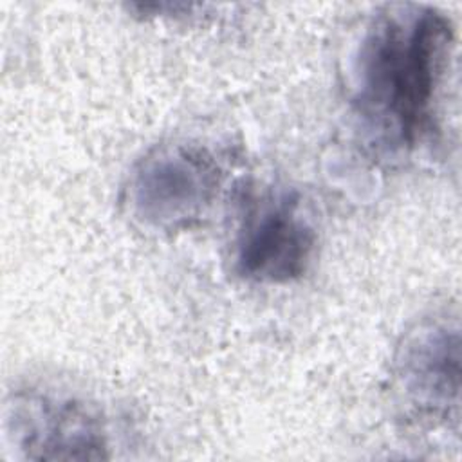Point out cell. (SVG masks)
Here are the masks:
<instances>
[{
    "label": "cell",
    "instance_id": "1",
    "mask_svg": "<svg viewBox=\"0 0 462 462\" xmlns=\"http://www.w3.org/2000/svg\"><path fill=\"white\" fill-rule=\"evenodd\" d=\"M453 36L442 11L419 4L384 5L365 23L352 52L350 101L377 146L406 152L431 132Z\"/></svg>",
    "mask_w": 462,
    "mask_h": 462
},
{
    "label": "cell",
    "instance_id": "4",
    "mask_svg": "<svg viewBox=\"0 0 462 462\" xmlns=\"http://www.w3.org/2000/svg\"><path fill=\"white\" fill-rule=\"evenodd\" d=\"M316 231L289 193H263L245 208L235 236V271L256 283L300 278L314 254Z\"/></svg>",
    "mask_w": 462,
    "mask_h": 462
},
{
    "label": "cell",
    "instance_id": "5",
    "mask_svg": "<svg viewBox=\"0 0 462 462\" xmlns=\"http://www.w3.org/2000/svg\"><path fill=\"white\" fill-rule=\"evenodd\" d=\"M395 377L404 397L430 417L458 410L460 334L457 321L433 318L419 323L395 357Z\"/></svg>",
    "mask_w": 462,
    "mask_h": 462
},
{
    "label": "cell",
    "instance_id": "3",
    "mask_svg": "<svg viewBox=\"0 0 462 462\" xmlns=\"http://www.w3.org/2000/svg\"><path fill=\"white\" fill-rule=\"evenodd\" d=\"M5 431L23 458L105 460L108 431L85 401L52 390L16 392L5 406Z\"/></svg>",
    "mask_w": 462,
    "mask_h": 462
},
{
    "label": "cell",
    "instance_id": "2",
    "mask_svg": "<svg viewBox=\"0 0 462 462\" xmlns=\"http://www.w3.org/2000/svg\"><path fill=\"white\" fill-rule=\"evenodd\" d=\"M220 184L215 161L191 144H159L132 168L125 204L152 231H180L206 215Z\"/></svg>",
    "mask_w": 462,
    "mask_h": 462
}]
</instances>
